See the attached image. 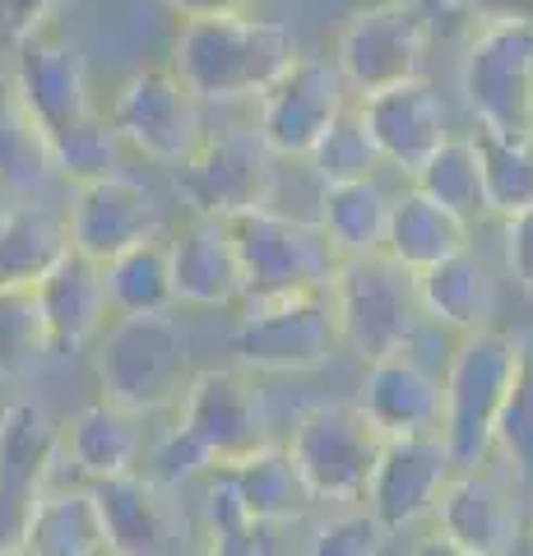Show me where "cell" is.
<instances>
[{"label": "cell", "instance_id": "12", "mask_svg": "<svg viewBox=\"0 0 533 556\" xmlns=\"http://www.w3.org/2000/svg\"><path fill=\"white\" fill-rule=\"evenodd\" d=\"M112 126L130 149H140L149 163L181 167L204 144L200 98L186 89L177 70H140L130 75L112 102Z\"/></svg>", "mask_w": 533, "mask_h": 556}, {"label": "cell", "instance_id": "33", "mask_svg": "<svg viewBox=\"0 0 533 556\" xmlns=\"http://www.w3.org/2000/svg\"><path fill=\"white\" fill-rule=\"evenodd\" d=\"M487 208L515 218L533 208V130H478Z\"/></svg>", "mask_w": 533, "mask_h": 556}, {"label": "cell", "instance_id": "27", "mask_svg": "<svg viewBox=\"0 0 533 556\" xmlns=\"http://www.w3.org/2000/svg\"><path fill=\"white\" fill-rule=\"evenodd\" d=\"M107 274L112 316H163L177 302V278H172V247L163 237L140 241L102 265Z\"/></svg>", "mask_w": 533, "mask_h": 556}, {"label": "cell", "instance_id": "37", "mask_svg": "<svg viewBox=\"0 0 533 556\" xmlns=\"http://www.w3.org/2000/svg\"><path fill=\"white\" fill-rule=\"evenodd\" d=\"M116 126L112 121H98V116H84L75 130H65L61 139H51V153H56V172L79 181H93V177H107L112 159H116Z\"/></svg>", "mask_w": 533, "mask_h": 556}, {"label": "cell", "instance_id": "17", "mask_svg": "<svg viewBox=\"0 0 533 556\" xmlns=\"http://www.w3.org/2000/svg\"><path fill=\"white\" fill-rule=\"evenodd\" d=\"M357 112H363L367 135L376 139L381 159L390 167H399L404 177H413L450 139V130H445V102L422 75L390 84L381 93H367L357 102Z\"/></svg>", "mask_w": 533, "mask_h": 556}, {"label": "cell", "instance_id": "13", "mask_svg": "<svg viewBox=\"0 0 533 556\" xmlns=\"http://www.w3.org/2000/svg\"><path fill=\"white\" fill-rule=\"evenodd\" d=\"M348 79L339 61L297 56L261 98V135L279 159H312V149L348 112Z\"/></svg>", "mask_w": 533, "mask_h": 556}, {"label": "cell", "instance_id": "11", "mask_svg": "<svg viewBox=\"0 0 533 556\" xmlns=\"http://www.w3.org/2000/svg\"><path fill=\"white\" fill-rule=\"evenodd\" d=\"M274 153L261 126H228L204 135V144L177 167V195L191 204V214L232 218L242 208L269 204L274 186Z\"/></svg>", "mask_w": 533, "mask_h": 556}, {"label": "cell", "instance_id": "36", "mask_svg": "<svg viewBox=\"0 0 533 556\" xmlns=\"http://www.w3.org/2000/svg\"><path fill=\"white\" fill-rule=\"evenodd\" d=\"M312 172L320 177V186H339V181H367L376 177V167H381V149H376V139L367 135V121L363 112H343L330 135L320 139L312 149Z\"/></svg>", "mask_w": 533, "mask_h": 556}, {"label": "cell", "instance_id": "31", "mask_svg": "<svg viewBox=\"0 0 533 556\" xmlns=\"http://www.w3.org/2000/svg\"><path fill=\"white\" fill-rule=\"evenodd\" d=\"M413 190L427 200L445 204L464 223L492 214L487 208V181H483V159H478V139H445V144L413 172Z\"/></svg>", "mask_w": 533, "mask_h": 556}, {"label": "cell", "instance_id": "1", "mask_svg": "<svg viewBox=\"0 0 533 556\" xmlns=\"http://www.w3.org/2000/svg\"><path fill=\"white\" fill-rule=\"evenodd\" d=\"M292 61H297L292 28L279 20H255V14L186 20L172 47V70L200 102L265 98Z\"/></svg>", "mask_w": 533, "mask_h": 556}, {"label": "cell", "instance_id": "7", "mask_svg": "<svg viewBox=\"0 0 533 556\" xmlns=\"http://www.w3.org/2000/svg\"><path fill=\"white\" fill-rule=\"evenodd\" d=\"M228 228L237 241V260H242L246 302L292 298V292H316L334 283L339 255L320 223H302L274 214L269 204H255L232 214Z\"/></svg>", "mask_w": 533, "mask_h": 556}, {"label": "cell", "instance_id": "20", "mask_svg": "<svg viewBox=\"0 0 533 556\" xmlns=\"http://www.w3.org/2000/svg\"><path fill=\"white\" fill-rule=\"evenodd\" d=\"M33 288H38L47 334L56 348H84L89 339L102 334V320H107L112 302H107V274H102L98 260L65 247L61 260Z\"/></svg>", "mask_w": 533, "mask_h": 556}, {"label": "cell", "instance_id": "35", "mask_svg": "<svg viewBox=\"0 0 533 556\" xmlns=\"http://www.w3.org/2000/svg\"><path fill=\"white\" fill-rule=\"evenodd\" d=\"M51 343L47 316L38 302V288H0V380L24 376L33 362L42 357V348Z\"/></svg>", "mask_w": 533, "mask_h": 556}, {"label": "cell", "instance_id": "2", "mask_svg": "<svg viewBox=\"0 0 533 556\" xmlns=\"http://www.w3.org/2000/svg\"><path fill=\"white\" fill-rule=\"evenodd\" d=\"M265 408L237 371H195L181 399V422L158 450V478L186 482L200 468H237L265 450Z\"/></svg>", "mask_w": 533, "mask_h": 556}, {"label": "cell", "instance_id": "32", "mask_svg": "<svg viewBox=\"0 0 533 556\" xmlns=\"http://www.w3.org/2000/svg\"><path fill=\"white\" fill-rule=\"evenodd\" d=\"M107 552V529L93 492H61L42 496L38 519H33L28 556H98Z\"/></svg>", "mask_w": 533, "mask_h": 556}, {"label": "cell", "instance_id": "29", "mask_svg": "<svg viewBox=\"0 0 533 556\" xmlns=\"http://www.w3.org/2000/svg\"><path fill=\"white\" fill-rule=\"evenodd\" d=\"M56 172V153L24 102L14 75H0V186H38Z\"/></svg>", "mask_w": 533, "mask_h": 556}, {"label": "cell", "instance_id": "48", "mask_svg": "<svg viewBox=\"0 0 533 556\" xmlns=\"http://www.w3.org/2000/svg\"><path fill=\"white\" fill-rule=\"evenodd\" d=\"M413 5H418L427 20L436 24V20H455V14H464V10L473 5V0H413Z\"/></svg>", "mask_w": 533, "mask_h": 556}, {"label": "cell", "instance_id": "23", "mask_svg": "<svg viewBox=\"0 0 533 556\" xmlns=\"http://www.w3.org/2000/svg\"><path fill=\"white\" fill-rule=\"evenodd\" d=\"M394 200L381 190V181H339L320 190V228L330 237L339 260L357 255H381L390 241Z\"/></svg>", "mask_w": 533, "mask_h": 556}, {"label": "cell", "instance_id": "41", "mask_svg": "<svg viewBox=\"0 0 533 556\" xmlns=\"http://www.w3.org/2000/svg\"><path fill=\"white\" fill-rule=\"evenodd\" d=\"M204 529L214 533H242V529H261L251 525V515L242 506V492H237L232 482V468H214V482L210 492H204Z\"/></svg>", "mask_w": 533, "mask_h": 556}, {"label": "cell", "instance_id": "42", "mask_svg": "<svg viewBox=\"0 0 533 556\" xmlns=\"http://www.w3.org/2000/svg\"><path fill=\"white\" fill-rule=\"evenodd\" d=\"M56 0H0V47L20 51L28 38L51 28Z\"/></svg>", "mask_w": 533, "mask_h": 556}, {"label": "cell", "instance_id": "28", "mask_svg": "<svg viewBox=\"0 0 533 556\" xmlns=\"http://www.w3.org/2000/svg\"><path fill=\"white\" fill-rule=\"evenodd\" d=\"M232 482H237V492H242L251 525H288V519H297L306 510V501H312L297 464L288 455V445L255 450L251 459L232 468Z\"/></svg>", "mask_w": 533, "mask_h": 556}, {"label": "cell", "instance_id": "25", "mask_svg": "<svg viewBox=\"0 0 533 556\" xmlns=\"http://www.w3.org/2000/svg\"><path fill=\"white\" fill-rule=\"evenodd\" d=\"M65 247H71V228L47 204L0 208V288L38 283Z\"/></svg>", "mask_w": 533, "mask_h": 556}, {"label": "cell", "instance_id": "15", "mask_svg": "<svg viewBox=\"0 0 533 556\" xmlns=\"http://www.w3.org/2000/svg\"><path fill=\"white\" fill-rule=\"evenodd\" d=\"M455 478V459L445 437H394L381 455V468L371 478V515L390 533L418 525L422 515L436 510L445 482Z\"/></svg>", "mask_w": 533, "mask_h": 556}, {"label": "cell", "instance_id": "18", "mask_svg": "<svg viewBox=\"0 0 533 556\" xmlns=\"http://www.w3.org/2000/svg\"><path fill=\"white\" fill-rule=\"evenodd\" d=\"M363 408L385 437H441L445 427V380L418 367L408 353H394L381 362H367L363 376Z\"/></svg>", "mask_w": 533, "mask_h": 556}, {"label": "cell", "instance_id": "34", "mask_svg": "<svg viewBox=\"0 0 533 556\" xmlns=\"http://www.w3.org/2000/svg\"><path fill=\"white\" fill-rule=\"evenodd\" d=\"M56 441H61V427L51 422L42 404H10L0 413V478L42 492V468Z\"/></svg>", "mask_w": 533, "mask_h": 556}, {"label": "cell", "instance_id": "19", "mask_svg": "<svg viewBox=\"0 0 533 556\" xmlns=\"http://www.w3.org/2000/svg\"><path fill=\"white\" fill-rule=\"evenodd\" d=\"M436 529L450 533L459 547H469L478 556H506L515 533H520V506H515L510 486L478 468H455V478L445 482V492L436 501Z\"/></svg>", "mask_w": 533, "mask_h": 556}, {"label": "cell", "instance_id": "4", "mask_svg": "<svg viewBox=\"0 0 533 556\" xmlns=\"http://www.w3.org/2000/svg\"><path fill=\"white\" fill-rule=\"evenodd\" d=\"M529 348L502 329H473L455 348L445 371V427L441 437L450 445L455 468H478L496 445V427L520 386Z\"/></svg>", "mask_w": 533, "mask_h": 556}, {"label": "cell", "instance_id": "30", "mask_svg": "<svg viewBox=\"0 0 533 556\" xmlns=\"http://www.w3.org/2000/svg\"><path fill=\"white\" fill-rule=\"evenodd\" d=\"M71 450L79 455V464L102 482L116 473H130L135 455H140V431H135V413L116 408L112 399H98V404L79 408L71 422L61 427Z\"/></svg>", "mask_w": 533, "mask_h": 556}, {"label": "cell", "instance_id": "3", "mask_svg": "<svg viewBox=\"0 0 533 556\" xmlns=\"http://www.w3.org/2000/svg\"><path fill=\"white\" fill-rule=\"evenodd\" d=\"M93 376L102 399L140 417L181 404L195 367L177 320L163 311V316H116L102 329L93 348Z\"/></svg>", "mask_w": 533, "mask_h": 556}, {"label": "cell", "instance_id": "9", "mask_svg": "<svg viewBox=\"0 0 533 556\" xmlns=\"http://www.w3.org/2000/svg\"><path fill=\"white\" fill-rule=\"evenodd\" d=\"M237 357L251 371H320L339 353L343 329L330 288L292 292V298L246 302V316L237 320Z\"/></svg>", "mask_w": 533, "mask_h": 556}, {"label": "cell", "instance_id": "47", "mask_svg": "<svg viewBox=\"0 0 533 556\" xmlns=\"http://www.w3.org/2000/svg\"><path fill=\"white\" fill-rule=\"evenodd\" d=\"M408 556H478V552H469V547H459L450 533H427V538H418V543H413V552Z\"/></svg>", "mask_w": 533, "mask_h": 556}, {"label": "cell", "instance_id": "46", "mask_svg": "<svg viewBox=\"0 0 533 556\" xmlns=\"http://www.w3.org/2000/svg\"><path fill=\"white\" fill-rule=\"evenodd\" d=\"M204 556H265V547L255 543V529H242V533H214Z\"/></svg>", "mask_w": 533, "mask_h": 556}, {"label": "cell", "instance_id": "8", "mask_svg": "<svg viewBox=\"0 0 533 556\" xmlns=\"http://www.w3.org/2000/svg\"><path fill=\"white\" fill-rule=\"evenodd\" d=\"M390 437L357 404H316L297 417L288 455L312 501H357L371 492Z\"/></svg>", "mask_w": 533, "mask_h": 556}, {"label": "cell", "instance_id": "10", "mask_svg": "<svg viewBox=\"0 0 533 556\" xmlns=\"http://www.w3.org/2000/svg\"><path fill=\"white\" fill-rule=\"evenodd\" d=\"M432 42V20L413 0H381L348 14L339 28L334 61L353 93H381L390 84L418 79Z\"/></svg>", "mask_w": 533, "mask_h": 556}, {"label": "cell", "instance_id": "24", "mask_svg": "<svg viewBox=\"0 0 533 556\" xmlns=\"http://www.w3.org/2000/svg\"><path fill=\"white\" fill-rule=\"evenodd\" d=\"M459 251H469V223L459 214H450V208L436 200H427L422 190H404V195L394 200L385 255H394L413 274H422Z\"/></svg>", "mask_w": 533, "mask_h": 556}, {"label": "cell", "instance_id": "22", "mask_svg": "<svg viewBox=\"0 0 533 556\" xmlns=\"http://www.w3.org/2000/svg\"><path fill=\"white\" fill-rule=\"evenodd\" d=\"M93 496L112 556H172V519L153 482L135 473H116L102 478Z\"/></svg>", "mask_w": 533, "mask_h": 556}, {"label": "cell", "instance_id": "14", "mask_svg": "<svg viewBox=\"0 0 533 556\" xmlns=\"http://www.w3.org/2000/svg\"><path fill=\"white\" fill-rule=\"evenodd\" d=\"M65 228H71L75 251L98 260V265H107V260L140 247V241L163 237V208L140 181L122 177V172H107V177L75 186Z\"/></svg>", "mask_w": 533, "mask_h": 556}, {"label": "cell", "instance_id": "43", "mask_svg": "<svg viewBox=\"0 0 533 556\" xmlns=\"http://www.w3.org/2000/svg\"><path fill=\"white\" fill-rule=\"evenodd\" d=\"M93 486H98V478L79 464V455L71 450V441H65V431H61V441H56V450H51V459H47V468H42V496L93 492Z\"/></svg>", "mask_w": 533, "mask_h": 556}, {"label": "cell", "instance_id": "38", "mask_svg": "<svg viewBox=\"0 0 533 556\" xmlns=\"http://www.w3.org/2000/svg\"><path fill=\"white\" fill-rule=\"evenodd\" d=\"M496 445L510 459V468L533 486V353L524 357L520 386H515L510 404L502 413V427H496Z\"/></svg>", "mask_w": 533, "mask_h": 556}, {"label": "cell", "instance_id": "44", "mask_svg": "<svg viewBox=\"0 0 533 556\" xmlns=\"http://www.w3.org/2000/svg\"><path fill=\"white\" fill-rule=\"evenodd\" d=\"M506 265L533 292V208L506 218Z\"/></svg>", "mask_w": 533, "mask_h": 556}, {"label": "cell", "instance_id": "49", "mask_svg": "<svg viewBox=\"0 0 533 556\" xmlns=\"http://www.w3.org/2000/svg\"><path fill=\"white\" fill-rule=\"evenodd\" d=\"M98 556H112V552H98Z\"/></svg>", "mask_w": 533, "mask_h": 556}, {"label": "cell", "instance_id": "40", "mask_svg": "<svg viewBox=\"0 0 533 556\" xmlns=\"http://www.w3.org/2000/svg\"><path fill=\"white\" fill-rule=\"evenodd\" d=\"M38 506H42L38 486L0 478V556H28V538H33Z\"/></svg>", "mask_w": 533, "mask_h": 556}, {"label": "cell", "instance_id": "39", "mask_svg": "<svg viewBox=\"0 0 533 556\" xmlns=\"http://www.w3.org/2000/svg\"><path fill=\"white\" fill-rule=\"evenodd\" d=\"M385 538H390V529L371 510L343 515V519H330V525L312 538V552L306 556H381Z\"/></svg>", "mask_w": 533, "mask_h": 556}, {"label": "cell", "instance_id": "16", "mask_svg": "<svg viewBox=\"0 0 533 556\" xmlns=\"http://www.w3.org/2000/svg\"><path fill=\"white\" fill-rule=\"evenodd\" d=\"M14 84H20L24 102L33 116L42 121L47 139H61L65 130H75L84 116H93L89 108V75H84V56L71 38H61L56 28H42L38 38H28L14 51Z\"/></svg>", "mask_w": 533, "mask_h": 556}, {"label": "cell", "instance_id": "45", "mask_svg": "<svg viewBox=\"0 0 533 556\" xmlns=\"http://www.w3.org/2000/svg\"><path fill=\"white\" fill-rule=\"evenodd\" d=\"M181 20H223V14H251L255 0H167Z\"/></svg>", "mask_w": 533, "mask_h": 556}, {"label": "cell", "instance_id": "21", "mask_svg": "<svg viewBox=\"0 0 533 556\" xmlns=\"http://www.w3.org/2000/svg\"><path fill=\"white\" fill-rule=\"evenodd\" d=\"M172 278H177V302L191 306H228L246 298L242 283V260L228 218L195 214L172 241Z\"/></svg>", "mask_w": 533, "mask_h": 556}, {"label": "cell", "instance_id": "6", "mask_svg": "<svg viewBox=\"0 0 533 556\" xmlns=\"http://www.w3.org/2000/svg\"><path fill=\"white\" fill-rule=\"evenodd\" d=\"M459 93L483 130H533V10H496L473 28Z\"/></svg>", "mask_w": 533, "mask_h": 556}, {"label": "cell", "instance_id": "5", "mask_svg": "<svg viewBox=\"0 0 533 556\" xmlns=\"http://www.w3.org/2000/svg\"><path fill=\"white\" fill-rule=\"evenodd\" d=\"M330 298H334V311H339L343 343H348L363 362L408 353L422 320H427L418 274H413L408 265H399L394 255H385V251L339 260Z\"/></svg>", "mask_w": 533, "mask_h": 556}, {"label": "cell", "instance_id": "26", "mask_svg": "<svg viewBox=\"0 0 533 556\" xmlns=\"http://www.w3.org/2000/svg\"><path fill=\"white\" fill-rule=\"evenodd\" d=\"M418 288H422V302H427V316L450 325V329H487L492 316V278L483 269V260L473 251H459L441 265L422 269L418 274Z\"/></svg>", "mask_w": 533, "mask_h": 556}]
</instances>
